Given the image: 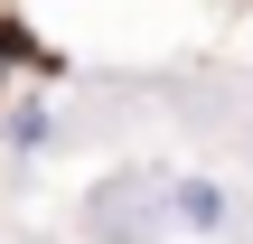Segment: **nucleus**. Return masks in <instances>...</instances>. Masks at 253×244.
Masks as SVG:
<instances>
[{
	"instance_id": "f257e3e1",
	"label": "nucleus",
	"mask_w": 253,
	"mask_h": 244,
	"mask_svg": "<svg viewBox=\"0 0 253 244\" xmlns=\"http://www.w3.org/2000/svg\"><path fill=\"white\" fill-rule=\"evenodd\" d=\"M178 216H188V226H225V188H207V179H178Z\"/></svg>"
}]
</instances>
